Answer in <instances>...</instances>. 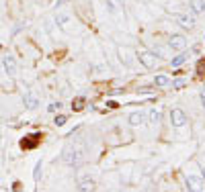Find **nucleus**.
Returning <instances> with one entry per match:
<instances>
[{
  "instance_id": "f257e3e1",
  "label": "nucleus",
  "mask_w": 205,
  "mask_h": 192,
  "mask_svg": "<svg viewBox=\"0 0 205 192\" xmlns=\"http://www.w3.org/2000/svg\"><path fill=\"white\" fill-rule=\"evenodd\" d=\"M84 155H86L84 143H74V145H68L64 149V161L68 166H78V164H82Z\"/></svg>"
},
{
  "instance_id": "9b49d317",
  "label": "nucleus",
  "mask_w": 205,
  "mask_h": 192,
  "mask_svg": "<svg viewBox=\"0 0 205 192\" xmlns=\"http://www.w3.org/2000/svg\"><path fill=\"white\" fill-rule=\"evenodd\" d=\"M84 104H86V98H82V96H78L76 100L72 102V111H82V108H84Z\"/></svg>"
},
{
  "instance_id": "dca6fc26",
  "label": "nucleus",
  "mask_w": 205,
  "mask_h": 192,
  "mask_svg": "<svg viewBox=\"0 0 205 192\" xmlns=\"http://www.w3.org/2000/svg\"><path fill=\"white\" fill-rule=\"evenodd\" d=\"M154 55H160V57H168V51H166L164 47L156 45V47H154Z\"/></svg>"
},
{
  "instance_id": "2eb2a0df",
  "label": "nucleus",
  "mask_w": 205,
  "mask_h": 192,
  "mask_svg": "<svg viewBox=\"0 0 205 192\" xmlns=\"http://www.w3.org/2000/svg\"><path fill=\"white\" fill-rule=\"evenodd\" d=\"M78 188H80V190H92V188H94V182H92V180H82Z\"/></svg>"
},
{
  "instance_id": "bb28decb",
  "label": "nucleus",
  "mask_w": 205,
  "mask_h": 192,
  "mask_svg": "<svg viewBox=\"0 0 205 192\" xmlns=\"http://www.w3.org/2000/svg\"><path fill=\"white\" fill-rule=\"evenodd\" d=\"M203 176H205V166H203Z\"/></svg>"
},
{
  "instance_id": "7ed1b4c3",
  "label": "nucleus",
  "mask_w": 205,
  "mask_h": 192,
  "mask_svg": "<svg viewBox=\"0 0 205 192\" xmlns=\"http://www.w3.org/2000/svg\"><path fill=\"white\" fill-rule=\"evenodd\" d=\"M137 57H139V61H142L146 68H154V66H156V55H154L152 51H139Z\"/></svg>"
},
{
  "instance_id": "4be33fe9",
  "label": "nucleus",
  "mask_w": 205,
  "mask_h": 192,
  "mask_svg": "<svg viewBox=\"0 0 205 192\" xmlns=\"http://www.w3.org/2000/svg\"><path fill=\"white\" fill-rule=\"evenodd\" d=\"M39 170H41V161H37V166H35V174H33L35 180H39Z\"/></svg>"
},
{
  "instance_id": "9d476101",
  "label": "nucleus",
  "mask_w": 205,
  "mask_h": 192,
  "mask_svg": "<svg viewBox=\"0 0 205 192\" xmlns=\"http://www.w3.org/2000/svg\"><path fill=\"white\" fill-rule=\"evenodd\" d=\"M25 104H27V108H37V104H39V100H37V96L35 94H25Z\"/></svg>"
},
{
  "instance_id": "412c9836",
  "label": "nucleus",
  "mask_w": 205,
  "mask_h": 192,
  "mask_svg": "<svg viewBox=\"0 0 205 192\" xmlns=\"http://www.w3.org/2000/svg\"><path fill=\"white\" fill-rule=\"evenodd\" d=\"M66 23H68V16H66V14H60V16H57V25H60V27H66Z\"/></svg>"
},
{
  "instance_id": "aec40b11",
  "label": "nucleus",
  "mask_w": 205,
  "mask_h": 192,
  "mask_svg": "<svg viewBox=\"0 0 205 192\" xmlns=\"http://www.w3.org/2000/svg\"><path fill=\"white\" fill-rule=\"evenodd\" d=\"M66 121H68V119H66L64 114H60V117H56V121H54V123H56L57 127H62V125H66Z\"/></svg>"
},
{
  "instance_id": "1a4fd4ad",
  "label": "nucleus",
  "mask_w": 205,
  "mask_h": 192,
  "mask_svg": "<svg viewBox=\"0 0 205 192\" xmlns=\"http://www.w3.org/2000/svg\"><path fill=\"white\" fill-rule=\"evenodd\" d=\"M187 188L189 190H201V180L195 176H187Z\"/></svg>"
},
{
  "instance_id": "5701e85b",
  "label": "nucleus",
  "mask_w": 205,
  "mask_h": 192,
  "mask_svg": "<svg viewBox=\"0 0 205 192\" xmlns=\"http://www.w3.org/2000/svg\"><path fill=\"white\" fill-rule=\"evenodd\" d=\"M60 106H62L60 102H54V104H49V106H47V111H51V113H54L56 108H60Z\"/></svg>"
},
{
  "instance_id": "a878e982",
  "label": "nucleus",
  "mask_w": 205,
  "mask_h": 192,
  "mask_svg": "<svg viewBox=\"0 0 205 192\" xmlns=\"http://www.w3.org/2000/svg\"><path fill=\"white\" fill-rule=\"evenodd\" d=\"M64 2H66V0H57V6H62V4H64Z\"/></svg>"
},
{
  "instance_id": "4468645a",
  "label": "nucleus",
  "mask_w": 205,
  "mask_h": 192,
  "mask_svg": "<svg viewBox=\"0 0 205 192\" xmlns=\"http://www.w3.org/2000/svg\"><path fill=\"white\" fill-rule=\"evenodd\" d=\"M121 2H123V0H107V6H109L113 12H117L119 8H121Z\"/></svg>"
},
{
  "instance_id": "b1692460",
  "label": "nucleus",
  "mask_w": 205,
  "mask_h": 192,
  "mask_svg": "<svg viewBox=\"0 0 205 192\" xmlns=\"http://www.w3.org/2000/svg\"><path fill=\"white\" fill-rule=\"evenodd\" d=\"M172 86H174V88H182V86H185V80H174Z\"/></svg>"
},
{
  "instance_id": "39448f33",
  "label": "nucleus",
  "mask_w": 205,
  "mask_h": 192,
  "mask_svg": "<svg viewBox=\"0 0 205 192\" xmlns=\"http://www.w3.org/2000/svg\"><path fill=\"white\" fill-rule=\"evenodd\" d=\"M117 53H119V59H121L123 66H131L133 57H131V49H129V47H119Z\"/></svg>"
},
{
  "instance_id": "f3484780",
  "label": "nucleus",
  "mask_w": 205,
  "mask_h": 192,
  "mask_svg": "<svg viewBox=\"0 0 205 192\" xmlns=\"http://www.w3.org/2000/svg\"><path fill=\"white\" fill-rule=\"evenodd\" d=\"M185 59H187V55H176L172 59V68H179L181 64H185Z\"/></svg>"
},
{
  "instance_id": "6ab92c4d",
  "label": "nucleus",
  "mask_w": 205,
  "mask_h": 192,
  "mask_svg": "<svg viewBox=\"0 0 205 192\" xmlns=\"http://www.w3.org/2000/svg\"><path fill=\"white\" fill-rule=\"evenodd\" d=\"M160 117H162V114H160V111H152V113H150V121H152V123H158Z\"/></svg>"
},
{
  "instance_id": "f03ea898",
  "label": "nucleus",
  "mask_w": 205,
  "mask_h": 192,
  "mask_svg": "<svg viewBox=\"0 0 205 192\" xmlns=\"http://www.w3.org/2000/svg\"><path fill=\"white\" fill-rule=\"evenodd\" d=\"M168 47H170V49H176V51H182V49L187 47V39H185L182 35H172L170 41H168Z\"/></svg>"
},
{
  "instance_id": "20e7f679",
  "label": "nucleus",
  "mask_w": 205,
  "mask_h": 192,
  "mask_svg": "<svg viewBox=\"0 0 205 192\" xmlns=\"http://www.w3.org/2000/svg\"><path fill=\"white\" fill-rule=\"evenodd\" d=\"M170 121H172L174 127H182V125L187 123V114L182 113L181 108H174V111L170 113Z\"/></svg>"
},
{
  "instance_id": "6e6552de",
  "label": "nucleus",
  "mask_w": 205,
  "mask_h": 192,
  "mask_svg": "<svg viewBox=\"0 0 205 192\" xmlns=\"http://www.w3.org/2000/svg\"><path fill=\"white\" fill-rule=\"evenodd\" d=\"M179 23H181L185 29H193L195 27V19L189 16V14H179Z\"/></svg>"
},
{
  "instance_id": "ddd939ff",
  "label": "nucleus",
  "mask_w": 205,
  "mask_h": 192,
  "mask_svg": "<svg viewBox=\"0 0 205 192\" xmlns=\"http://www.w3.org/2000/svg\"><path fill=\"white\" fill-rule=\"evenodd\" d=\"M31 139H27V141H21V147H25V149H29V147H35V143H37V137L39 135H29Z\"/></svg>"
},
{
  "instance_id": "f8f14e48",
  "label": "nucleus",
  "mask_w": 205,
  "mask_h": 192,
  "mask_svg": "<svg viewBox=\"0 0 205 192\" xmlns=\"http://www.w3.org/2000/svg\"><path fill=\"white\" fill-rule=\"evenodd\" d=\"M191 8H193V12H203L205 8V4H203V0H191Z\"/></svg>"
},
{
  "instance_id": "393cba45",
  "label": "nucleus",
  "mask_w": 205,
  "mask_h": 192,
  "mask_svg": "<svg viewBox=\"0 0 205 192\" xmlns=\"http://www.w3.org/2000/svg\"><path fill=\"white\" fill-rule=\"evenodd\" d=\"M201 102H203V106H205V90L201 92Z\"/></svg>"
},
{
  "instance_id": "423d86ee",
  "label": "nucleus",
  "mask_w": 205,
  "mask_h": 192,
  "mask_svg": "<svg viewBox=\"0 0 205 192\" xmlns=\"http://www.w3.org/2000/svg\"><path fill=\"white\" fill-rule=\"evenodd\" d=\"M2 64H4V69H6L8 76H17V61H14V57H12V55H6Z\"/></svg>"
},
{
  "instance_id": "0eeeda50",
  "label": "nucleus",
  "mask_w": 205,
  "mask_h": 192,
  "mask_svg": "<svg viewBox=\"0 0 205 192\" xmlns=\"http://www.w3.org/2000/svg\"><path fill=\"white\" fill-rule=\"evenodd\" d=\"M146 123V114L144 113H131L129 114V125L131 127H137V125H144Z\"/></svg>"
},
{
  "instance_id": "a211bd4d",
  "label": "nucleus",
  "mask_w": 205,
  "mask_h": 192,
  "mask_svg": "<svg viewBox=\"0 0 205 192\" xmlns=\"http://www.w3.org/2000/svg\"><path fill=\"white\" fill-rule=\"evenodd\" d=\"M154 82H156V86H166V84H168V78H166V76H156Z\"/></svg>"
}]
</instances>
